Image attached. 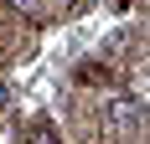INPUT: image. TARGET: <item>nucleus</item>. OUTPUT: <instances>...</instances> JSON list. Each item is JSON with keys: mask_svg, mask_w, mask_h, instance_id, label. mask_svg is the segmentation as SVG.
<instances>
[{"mask_svg": "<svg viewBox=\"0 0 150 144\" xmlns=\"http://www.w3.org/2000/svg\"><path fill=\"white\" fill-rule=\"evenodd\" d=\"M0 103H5V82H0Z\"/></svg>", "mask_w": 150, "mask_h": 144, "instance_id": "f257e3e1", "label": "nucleus"}]
</instances>
